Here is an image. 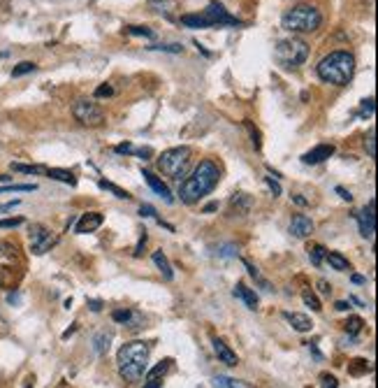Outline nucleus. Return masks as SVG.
<instances>
[{
    "label": "nucleus",
    "instance_id": "nucleus-1",
    "mask_svg": "<svg viewBox=\"0 0 378 388\" xmlns=\"http://www.w3.org/2000/svg\"><path fill=\"white\" fill-rule=\"evenodd\" d=\"M218 179H220L218 165L213 161H202L193 170V175L186 177L182 188H179V198H182V202H186V205H195L200 198H204L216 188Z\"/></svg>",
    "mask_w": 378,
    "mask_h": 388
},
{
    "label": "nucleus",
    "instance_id": "nucleus-2",
    "mask_svg": "<svg viewBox=\"0 0 378 388\" xmlns=\"http://www.w3.org/2000/svg\"><path fill=\"white\" fill-rule=\"evenodd\" d=\"M149 353H151V346L146 342H128L123 344L119 349V372L126 382H139L144 377L146 367H149Z\"/></svg>",
    "mask_w": 378,
    "mask_h": 388
},
{
    "label": "nucleus",
    "instance_id": "nucleus-3",
    "mask_svg": "<svg viewBox=\"0 0 378 388\" xmlns=\"http://www.w3.org/2000/svg\"><path fill=\"white\" fill-rule=\"evenodd\" d=\"M318 77L334 86H346L355 72V56L350 52H332L316 65Z\"/></svg>",
    "mask_w": 378,
    "mask_h": 388
},
{
    "label": "nucleus",
    "instance_id": "nucleus-4",
    "mask_svg": "<svg viewBox=\"0 0 378 388\" xmlns=\"http://www.w3.org/2000/svg\"><path fill=\"white\" fill-rule=\"evenodd\" d=\"M182 23L188 28H213V26H242V21L232 16L220 3H209L200 14H184Z\"/></svg>",
    "mask_w": 378,
    "mask_h": 388
},
{
    "label": "nucleus",
    "instance_id": "nucleus-5",
    "mask_svg": "<svg viewBox=\"0 0 378 388\" xmlns=\"http://www.w3.org/2000/svg\"><path fill=\"white\" fill-rule=\"evenodd\" d=\"M323 23V16L314 5H297L288 10L281 19V26L290 33H314Z\"/></svg>",
    "mask_w": 378,
    "mask_h": 388
},
{
    "label": "nucleus",
    "instance_id": "nucleus-6",
    "mask_svg": "<svg viewBox=\"0 0 378 388\" xmlns=\"http://www.w3.org/2000/svg\"><path fill=\"white\" fill-rule=\"evenodd\" d=\"M274 59L283 70H295L309 59V45L300 38L281 40L274 49Z\"/></svg>",
    "mask_w": 378,
    "mask_h": 388
},
{
    "label": "nucleus",
    "instance_id": "nucleus-7",
    "mask_svg": "<svg viewBox=\"0 0 378 388\" xmlns=\"http://www.w3.org/2000/svg\"><path fill=\"white\" fill-rule=\"evenodd\" d=\"M191 156H193L191 147H175V149H167L160 154L158 168L172 179H182L188 163H191Z\"/></svg>",
    "mask_w": 378,
    "mask_h": 388
},
{
    "label": "nucleus",
    "instance_id": "nucleus-8",
    "mask_svg": "<svg viewBox=\"0 0 378 388\" xmlns=\"http://www.w3.org/2000/svg\"><path fill=\"white\" fill-rule=\"evenodd\" d=\"M72 114L79 123L84 126H102L105 123V114L102 110L91 101H77L75 107H72Z\"/></svg>",
    "mask_w": 378,
    "mask_h": 388
},
{
    "label": "nucleus",
    "instance_id": "nucleus-9",
    "mask_svg": "<svg viewBox=\"0 0 378 388\" xmlns=\"http://www.w3.org/2000/svg\"><path fill=\"white\" fill-rule=\"evenodd\" d=\"M52 244H54L52 230L40 226V224L30 228V249H33V253L42 256V253H47L49 249H52Z\"/></svg>",
    "mask_w": 378,
    "mask_h": 388
},
{
    "label": "nucleus",
    "instance_id": "nucleus-10",
    "mask_svg": "<svg viewBox=\"0 0 378 388\" xmlns=\"http://www.w3.org/2000/svg\"><path fill=\"white\" fill-rule=\"evenodd\" d=\"M374 207H376V202L372 200L365 210H360L355 214V219H358V224H360V233H362V237H367V239H374V230H376V214H374Z\"/></svg>",
    "mask_w": 378,
    "mask_h": 388
},
{
    "label": "nucleus",
    "instance_id": "nucleus-11",
    "mask_svg": "<svg viewBox=\"0 0 378 388\" xmlns=\"http://www.w3.org/2000/svg\"><path fill=\"white\" fill-rule=\"evenodd\" d=\"M314 233V221H311L307 214H295L293 221H290V235L297 237V239H304Z\"/></svg>",
    "mask_w": 378,
    "mask_h": 388
},
{
    "label": "nucleus",
    "instance_id": "nucleus-12",
    "mask_svg": "<svg viewBox=\"0 0 378 388\" xmlns=\"http://www.w3.org/2000/svg\"><path fill=\"white\" fill-rule=\"evenodd\" d=\"M330 156H334V147L332 144H318L316 149H311L302 156V163H307V165H318V163H323L327 161Z\"/></svg>",
    "mask_w": 378,
    "mask_h": 388
},
{
    "label": "nucleus",
    "instance_id": "nucleus-13",
    "mask_svg": "<svg viewBox=\"0 0 378 388\" xmlns=\"http://www.w3.org/2000/svg\"><path fill=\"white\" fill-rule=\"evenodd\" d=\"M142 177L146 179V184L151 186V191H155L158 193L163 200L165 202H175V198H172V193H170V188H167V184L163 179H158L153 175V172H149V170H142Z\"/></svg>",
    "mask_w": 378,
    "mask_h": 388
},
{
    "label": "nucleus",
    "instance_id": "nucleus-14",
    "mask_svg": "<svg viewBox=\"0 0 378 388\" xmlns=\"http://www.w3.org/2000/svg\"><path fill=\"white\" fill-rule=\"evenodd\" d=\"M100 226H102V214H100V212H88V214H84V217L79 219L77 233H79V235L93 233V230H98Z\"/></svg>",
    "mask_w": 378,
    "mask_h": 388
},
{
    "label": "nucleus",
    "instance_id": "nucleus-15",
    "mask_svg": "<svg viewBox=\"0 0 378 388\" xmlns=\"http://www.w3.org/2000/svg\"><path fill=\"white\" fill-rule=\"evenodd\" d=\"M213 351H216V356L220 358V363H225V365L230 367H235L237 363H240V358H237V353L230 349V346L223 342V340H218V337H213Z\"/></svg>",
    "mask_w": 378,
    "mask_h": 388
},
{
    "label": "nucleus",
    "instance_id": "nucleus-16",
    "mask_svg": "<svg viewBox=\"0 0 378 388\" xmlns=\"http://www.w3.org/2000/svg\"><path fill=\"white\" fill-rule=\"evenodd\" d=\"M112 319L117 321V324H123L128 328H139L142 326V314L139 312H133V309H117L112 314Z\"/></svg>",
    "mask_w": 378,
    "mask_h": 388
},
{
    "label": "nucleus",
    "instance_id": "nucleus-17",
    "mask_svg": "<svg viewBox=\"0 0 378 388\" xmlns=\"http://www.w3.org/2000/svg\"><path fill=\"white\" fill-rule=\"evenodd\" d=\"M283 319L290 324L297 333H309L311 328H314V324H311V319L307 316V314H297V312H283Z\"/></svg>",
    "mask_w": 378,
    "mask_h": 388
},
{
    "label": "nucleus",
    "instance_id": "nucleus-18",
    "mask_svg": "<svg viewBox=\"0 0 378 388\" xmlns=\"http://www.w3.org/2000/svg\"><path fill=\"white\" fill-rule=\"evenodd\" d=\"M232 293H235V298L244 300V304H246L249 309H258V295L253 293L246 284H237Z\"/></svg>",
    "mask_w": 378,
    "mask_h": 388
},
{
    "label": "nucleus",
    "instance_id": "nucleus-19",
    "mask_svg": "<svg viewBox=\"0 0 378 388\" xmlns=\"http://www.w3.org/2000/svg\"><path fill=\"white\" fill-rule=\"evenodd\" d=\"M153 263H155V268H158V270H160V275H163V277H165V279H167V282H170V279H172V277H175V272H172V266H170L167 256H165V253H163V251H153Z\"/></svg>",
    "mask_w": 378,
    "mask_h": 388
},
{
    "label": "nucleus",
    "instance_id": "nucleus-20",
    "mask_svg": "<svg viewBox=\"0 0 378 388\" xmlns=\"http://www.w3.org/2000/svg\"><path fill=\"white\" fill-rule=\"evenodd\" d=\"M45 172L52 179H56V181H65V184H70V186H77V177L72 175V172H68V170H61V168H45Z\"/></svg>",
    "mask_w": 378,
    "mask_h": 388
},
{
    "label": "nucleus",
    "instance_id": "nucleus-21",
    "mask_svg": "<svg viewBox=\"0 0 378 388\" xmlns=\"http://www.w3.org/2000/svg\"><path fill=\"white\" fill-rule=\"evenodd\" d=\"M325 258H327V263H330V266H332L334 270H339V272L350 270L348 258H346V256H341L339 251H327V253H325Z\"/></svg>",
    "mask_w": 378,
    "mask_h": 388
},
{
    "label": "nucleus",
    "instance_id": "nucleus-22",
    "mask_svg": "<svg viewBox=\"0 0 378 388\" xmlns=\"http://www.w3.org/2000/svg\"><path fill=\"white\" fill-rule=\"evenodd\" d=\"M110 342H112V335L110 333H98L93 337V349H95V353L105 356V353L110 351Z\"/></svg>",
    "mask_w": 378,
    "mask_h": 388
},
{
    "label": "nucleus",
    "instance_id": "nucleus-23",
    "mask_svg": "<svg viewBox=\"0 0 378 388\" xmlns=\"http://www.w3.org/2000/svg\"><path fill=\"white\" fill-rule=\"evenodd\" d=\"M213 384H216L218 388H253L251 384L240 382V379H230V377H216L213 379Z\"/></svg>",
    "mask_w": 378,
    "mask_h": 388
},
{
    "label": "nucleus",
    "instance_id": "nucleus-24",
    "mask_svg": "<svg viewBox=\"0 0 378 388\" xmlns=\"http://www.w3.org/2000/svg\"><path fill=\"white\" fill-rule=\"evenodd\" d=\"M325 246L323 244H314V246H309V258L311 263L318 268V266H323V261H325Z\"/></svg>",
    "mask_w": 378,
    "mask_h": 388
},
{
    "label": "nucleus",
    "instance_id": "nucleus-25",
    "mask_svg": "<svg viewBox=\"0 0 378 388\" xmlns=\"http://www.w3.org/2000/svg\"><path fill=\"white\" fill-rule=\"evenodd\" d=\"M12 170L23 172V175H40V172H45V168H40V165H23V163H12Z\"/></svg>",
    "mask_w": 378,
    "mask_h": 388
},
{
    "label": "nucleus",
    "instance_id": "nucleus-26",
    "mask_svg": "<svg viewBox=\"0 0 378 388\" xmlns=\"http://www.w3.org/2000/svg\"><path fill=\"white\" fill-rule=\"evenodd\" d=\"M37 70V65L35 63H30V61H23L19 63L16 68L12 70V77H21V75H28V72H35Z\"/></svg>",
    "mask_w": 378,
    "mask_h": 388
},
{
    "label": "nucleus",
    "instance_id": "nucleus-27",
    "mask_svg": "<svg viewBox=\"0 0 378 388\" xmlns=\"http://www.w3.org/2000/svg\"><path fill=\"white\" fill-rule=\"evenodd\" d=\"M100 186H102V188H107V191H112V193L117 195V198H121V200H130V198H133V195H130L128 191H123V188H119V186L110 184V181H100Z\"/></svg>",
    "mask_w": 378,
    "mask_h": 388
},
{
    "label": "nucleus",
    "instance_id": "nucleus-28",
    "mask_svg": "<svg viewBox=\"0 0 378 388\" xmlns=\"http://www.w3.org/2000/svg\"><path fill=\"white\" fill-rule=\"evenodd\" d=\"M35 184H5L0 186V193H7V191H35Z\"/></svg>",
    "mask_w": 378,
    "mask_h": 388
},
{
    "label": "nucleus",
    "instance_id": "nucleus-29",
    "mask_svg": "<svg viewBox=\"0 0 378 388\" xmlns=\"http://www.w3.org/2000/svg\"><path fill=\"white\" fill-rule=\"evenodd\" d=\"M362 326H365V321L360 319V316H350L348 321H346V330L350 335H358L360 330H362Z\"/></svg>",
    "mask_w": 378,
    "mask_h": 388
},
{
    "label": "nucleus",
    "instance_id": "nucleus-30",
    "mask_svg": "<svg viewBox=\"0 0 378 388\" xmlns=\"http://www.w3.org/2000/svg\"><path fill=\"white\" fill-rule=\"evenodd\" d=\"M244 266H246V268H249V272H251V277H253V279H256V282H260V286H262V288H265V291H272V286H269V282H265V279H262V277H260V272H258V268H253V266H251V263H249V261H244Z\"/></svg>",
    "mask_w": 378,
    "mask_h": 388
},
{
    "label": "nucleus",
    "instance_id": "nucleus-31",
    "mask_svg": "<svg viewBox=\"0 0 378 388\" xmlns=\"http://www.w3.org/2000/svg\"><path fill=\"white\" fill-rule=\"evenodd\" d=\"M302 298H304V304H307V307H311V309H314V312H320V309H323V307H320V300H318L316 295L311 293V291H307V293H304Z\"/></svg>",
    "mask_w": 378,
    "mask_h": 388
},
{
    "label": "nucleus",
    "instance_id": "nucleus-32",
    "mask_svg": "<svg viewBox=\"0 0 378 388\" xmlns=\"http://www.w3.org/2000/svg\"><path fill=\"white\" fill-rule=\"evenodd\" d=\"M367 370H369L367 360L358 358V360H353V365H350V375H362V372H367Z\"/></svg>",
    "mask_w": 378,
    "mask_h": 388
},
{
    "label": "nucleus",
    "instance_id": "nucleus-33",
    "mask_svg": "<svg viewBox=\"0 0 378 388\" xmlns=\"http://www.w3.org/2000/svg\"><path fill=\"white\" fill-rule=\"evenodd\" d=\"M126 33H130V35H144V38H153V30L144 28V26H128Z\"/></svg>",
    "mask_w": 378,
    "mask_h": 388
},
{
    "label": "nucleus",
    "instance_id": "nucleus-34",
    "mask_svg": "<svg viewBox=\"0 0 378 388\" xmlns=\"http://www.w3.org/2000/svg\"><path fill=\"white\" fill-rule=\"evenodd\" d=\"M365 147H367V152H369V156H376V142H374V130H369V137L365 139Z\"/></svg>",
    "mask_w": 378,
    "mask_h": 388
},
{
    "label": "nucleus",
    "instance_id": "nucleus-35",
    "mask_svg": "<svg viewBox=\"0 0 378 388\" xmlns=\"http://www.w3.org/2000/svg\"><path fill=\"white\" fill-rule=\"evenodd\" d=\"M21 224H23L21 217H16V219H3V221H0V228H19Z\"/></svg>",
    "mask_w": 378,
    "mask_h": 388
},
{
    "label": "nucleus",
    "instance_id": "nucleus-36",
    "mask_svg": "<svg viewBox=\"0 0 378 388\" xmlns=\"http://www.w3.org/2000/svg\"><path fill=\"white\" fill-rule=\"evenodd\" d=\"M339 384H336V379L332 375H323L320 377V388H336Z\"/></svg>",
    "mask_w": 378,
    "mask_h": 388
},
{
    "label": "nucleus",
    "instance_id": "nucleus-37",
    "mask_svg": "<svg viewBox=\"0 0 378 388\" xmlns=\"http://www.w3.org/2000/svg\"><path fill=\"white\" fill-rule=\"evenodd\" d=\"M360 114H362V117H372V114H374V101H372V98L362 103V110H360Z\"/></svg>",
    "mask_w": 378,
    "mask_h": 388
},
{
    "label": "nucleus",
    "instance_id": "nucleus-38",
    "mask_svg": "<svg viewBox=\"0 0 378 388\" xmlns=\"http://www.w3.org/2000/svg\"><path fill=\"white\" fill-rule=\"evenodd\" d=\"M265 181H267L269 191H272V193H274V198H276V195H281V184H278V181H274L272 177H267Z\"/></svg>",
    "mask_w": 378,
    "mask_h": 388
},
{
    "label": "nucleus",
    "instance_id": "nucleus-39",
    "mask_svg": "<svg viewBox=\"0 0 378 388\" xmlns=\"http://www.w3.org/2000/svg\"><path fill=\"white\" fill-rule=\"evenodd\" d=\"M246 126H249L251 135H253V147H256V149H260V133H258V130H253V126H251V123H246Z\"/></svg>",
    "mask_w": 378,
    "mask_h": 388
},
{
    "label": "nucleus",
    "instance_id": "nucleus-40",
    "mask_svg": "<svg viewBox=\"0 0 378 388\" xmlns=\"http://www.w3.org/2000/svg\"><path fill=\"white\" fill-rule=\"evenodd\" d=\"M139 214H142V217H155V210L151 207V205H142Z\"/></svg>",
    "mask_w": 378,
    "mask_h": 388
},
{
    "label": "nucleus",
    "instance_id": "nucleus-41",
    "mask_svg": "<svg viewBox=\"0 0 378 388\" xmlns=\"http://www.w3.org/2000/svg\"><path fill=\"white\" fill-rule=\"evenodd\" d=\"M112 93H114V89H112V86H100V89L95 91V96H98V98H102V96H112Z\"/></svg>",
    "mask_w": 378,
    "mask_h": 388
},
{
    "label": "nucleus",
    "instance_id": "nucleus-42",
    "mask_svg": "<svg viewBox=\"0 0 378 388\" xmlns=\"http://www.w3.org/2000/svg\"><path fill=\"white\" fill-rule=\"evenodd\" d=\"M117 152H119V154H133L135 149H133V144H119V147H117Z\"/></svg>",
    "mask_w": 378,
    "mask_h": 388
},
{
    "label": "nucleus",
    "instance_id": "nucleus-43",
    "mask_svg": "<svg viewBox=\"0 0 378 388\" xmlns=\"http://www.w3.org/2000/svg\"><path fill=\"white\" fill-rule=\"evenodd\" d=\"M336 193H339V195H341V198H343V200H348V202H350V200H353V195H350V193H348V191H346V188H341V186H336Z\"/></svg>",
    "mask_w": 378,
    "mask_h": 388
},
{
    "label": "nucleus",
    "instance_id": "nucleus-44",
    "mask_svg": "<svg viewBox=\"0 0 378 388\" xmlns=\"http://www.w3.org/2000/svg\"><path fill=\"white\" fill-rule=\"evenodd\" d=\"M16 205H19V200H14V202H5V205H0V212H10V210H14Z\"/></svg>",
    "mask_w": 378,
    "mask_h": 388
},
{
    "label": "nucleus",
    "instance_id": "nucleus-45",
    "mask_svg": "<svg viewBox=\"0 0 378 388\" xmlns=\"http://www.w3.org/2000/svg\"><path fill=\"white\" fill-rule=\"evenodd\" d=\"M318 286H320V293H325V295L332 293V288H330V284H327V282H318Z\"/></svg>",
    "mask_w": 378,
    "mask_h": 388
},
{
    "label": "nucleus",
    "instance_id": "nucleus-46",
    "mask_svg": "<svg viewBox=\"0 0 378 388\" xmlns=\"http://www.w3.org/2000/svg\"><path fill=\"white\" fill-rule=\"evenodd\" d=\"M144 244H146V235H142V239H139V244H137V251H135V256H142Z\"/></svg>",
    "mask_w": 378,
    "mask_h": 388
},
{
    "label": "nucleus",
    "instance_id": "nucleus-47",
    "mask_svg": "<svg viewBox=\"0 0 378 388\" xmlns=\"http://www.w3.org/2000/svg\"><path fill=\"white\" fill-rule=\"evenodd\" d=\"M88 304H91V309H93V312H100V309H102V302H100V300H91Z\"/></svg>",
    "mask_w": 378,
    "mask_h": 388
},
{
    "label": "nucleus",
    "instance_id": "nucleus-48",
    "mask_svg": "<svg viewBox=\"0 0 378 388\" xmlns=\"http://www.w3.org/2000/svg\"><path fill=\"white\" fill-rule=\"evenodd\" d=\"M334 307L339 309V312H346V309H348V302H336Z\"/></svg>",
    "mask_w": 378,
    "mask_h": 388
},
{
    "label": "nucleus",
    "instance_id": "nucleus-49",
    "mask_svg": "<svg viewBox=\"0 0 378 388\" xmlns=\"http://www.w3.org/2000/svg\"><path fill=\"white\" fill-rule=\"evenodd\" d=\"M353 282H355V284H365L367 279H365V277H360V275H353Z\"/></svg>",
    "mask_w": 378,
    "mask_h": 388
},
{
    "label": "nucleus",
    "instance_id": "nucleus-50",
    "mask_svg": "<svg viewBox=\"0 0 378 388\" xmlns=\"http://www.w3.org/2000/svg\"><path fill=\"white\" fill-rule=\"evenodd\" d=\"M149 3H151V5L155 7V5H160V3H163V5H165V3H170V0H149Z\"/></svg>",
    "mask_w": 378,
    "mask_h": 388
},
{
    "label": "nucleus",
    "instance_id": "nucleus-51",
    "mask_svg": "<svg viewBox=\"0 0 378 388\" xmlns=\"http://www.w3.org/2000/svg\"><path fill=\"white\" fill-rule=\"evenodd\" d=\"M216 207H218V205H216V202H211V205H207V207H204V212H213Z\"/></svg>",
    "mask_w": 378,
    "mask_h": 388
},
{
    "label": "nucleus",
    "instance_id": "nucleus-52",
    "mask_svg": "<svg viewBox=\"0 0 378 388\" xmlns=\"http://www.w3.org/2000/svg\"><path fill=\"white\" fill-rule=\"evenodd\" d=\"M295 202H297V205H307V200H304V198H300V195H295Z\"/></svg>",
    "mask_w": 378,
    "mask_h": 388
},
{
    "label": "nucleus",
    "instance_id": "nucleus-53",
    "mask_svg": "<svg viewBox=\"0 0 378 388\" xmlns=\"http://www.w3.org/2000/svg\"><path fill=\"white\" fill-rule=\"evenodd\" d=\"M12 177H7V175H0V181H5V184H7V181H10Z\"/></svg>",
    "mask_w": 378,
    "mask_h": 388
},
{
    "label": "nucleus",
    "instance_id": "nucleus-54",
    "mask_svg": "<svg viewBox=\"0 0 378 388\" xmlns=\"http://www.w3.org/2000/svg\"><path fill=\"white\" fill-rule=\"evenodd\" d=\"M26 388H33V386H26Z\"/></svg>",
    "mask_w": 378,
    "mask_h": 388
}]
</instances>
